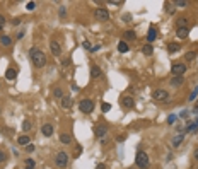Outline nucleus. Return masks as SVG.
Listing matches in <instances>:
<instances>
[{"mask_svg": "<svg viewBox=\"0 0 198 169\" xmlns=\"http://www.w3.org/2000/svg\"><path fill=\"white\" fill-rule=\"evenodd\" d=\"M29 58L36 68H43L46 65V55H44V52H41L39 48H36V46L29 50Z\"/></svg>", "mask_w": 198, "mask_h": 169, "instance_id": "1", "label": "nucleus"}, {"mask_svg": "<svg viewBox=\"0 0 198 169\" xmlns=\"http://www.w3.org/2000/svg\"><path fill=\"white\" fill-rule=\"evenodd\" d=\"M135 164H137L138 169H147L149 167V155H147L145 152L138 150L137 155H135Z\"/></svg>", "mask_w": 198, "mask_h": 169, "instance_id": "2", "label": "nucleus"}, {"mask_svg": "<svg viewBox=\"0 0 198 169\" xmlns=\"http://www.w3.org/2000/svg\"><path fill=\"white\" fill-rule=\"evenodd\" d=\"M184 72H186V63H184V62L172 63V67H171L172 77H181V75H184Z\"/></svg>", "mask_w": 198, "mask_h": 169, "instance_id": "3", "label": "nucleus"}, {"mask_svg": "<svg viewBox=\"0 0 198 169\" xmlns=\"http://www.w3.org/2000/svg\"><path fill=\"white\" fill-rule=\"evenodd\" d=\"M79 109L82 111V113L89 114L94 111V101L92 99H80V103H79Z\"/></svg>", "mask_w": 198, "mask_h": 169, "instance_id": "4", "label": "nucleus"}, {"mask_svg": "<svg viewBox=\"0 0 198 169\" xmlns=\"http://www.w3.org/2000/svg\"><path fill=\"white\" fill-rule=\"evenodd\" d=\"M94 19L99 21V22H106L108 19H109V12H108L104 7H97L94 10Z\"/></svg>", "mask_w": 198, "mask_h": 169, "instance_id": "5", "label": "nucleus"}, {"mask_svg": "<svg viewBox=\"0 0 198 169\" xmlns=\"http://www.w3.org/2000/svg\"><path fill=\"white\" fill-rule=\"evenodd\" d=\"M55 164L58 167H67V164H68V154L67 152H58L55 157Z\"/></svg>", "mask_w": 198, "mask_h": 169, "instance_id": "6", "label": "nucleus"}, {"mask_svg": "<svg viewBox=\"0 0 198 169\" xmlns=\"http://www.w3.org/2000/svg\"><path fill=\"white\" fill-rule=\"evenodd\" d=\"M167 97H169V94L166 89H155L152 92V99H155V101H166Z\"/></svg>", "mask_w": 198, "mask_h": 169, "instance_id": "7", "label": "nucleus"}, {"mask_svg": "<svg viewBox=\"0 0 198 169\" xmlns=\"http://www.w3.org/2000/svg\"><path fill=\"white\" fill-rule=\"evenodd\" d=\"M92 130H94V135L97 137V138H103V137L108 133V126L106 125H96Z\"/></svg>", "mask_w": 198, "mask_h": 169, "instance_id": "8", "label": "nucleus"}, {"mask_svg": "<svg viewBox=\"0 0 198 169\" xmlns=\"http://www.w3.org/2000/svg\"><path fill=\"white\" fill-rule=\"evenodd\" d=\"M50 48H52V53H53L55 56H60V55H62V44H60L56 39H52V43H50Z\"/></svg>", "mask_w": 198, "mask_h": 169, "instance_id": "9", "label": "nucleus"}, {"mask_svg": "<svg viewBox=\"0 0 198 169\" xmlns=\"http://www.w3.org/2000/svg\"><path fill=\"white\" fill-rule=\"evenodd\" d=\"M155 39H157V29H155L154 26H151V27H149V31H147V43L152 44Z\"/></svg>", "mask_w": 198, "mask_h": 169, "instance_id": "10", "label": "nucleus"}, {"mask_svg": "<svg viewBox=\"0 0 198 169\" xmlns=\"http://www.w3.org/2000/svg\"><path fill=\"white\" fill-rule=\"evenodd\" d=\"M133 104H135L133 97H130V96H125V97H121V106L125 108V109H132Z\"/></svg>", "mask_w": 198, "mask_h": 169, "instance_id": "11", "label": "nucleus"}, {"mask_svg": "<svg viewBox=\"0 0 198 169\" xmlns=\"http://www.w3.org/2000/svg\"><path fill=\"white\" fill-rule=\"evenodd\" d=\"M41 133H43V137H52L53 133H55V128H53V125L46 123V125L41 126Z\"/></svg>", "mask_w": 198, "mask_h": 169, "instance_id": "12", "label": "nucleus"}, {"mask_svg": "<svg viewBox=\"0 0 198 169\" xmlns=\"http://www.w3.org/2000/svg\"><path fill=\"white\" fill-rule=\"evenodd\" d=\"M183 84H184L183 75H181V77H171V80H169V85H171V87H181Z\"/></svg>", "mask_w": 198, "mask_h": 169, "instance_id": "13", "label": "nucleus"}, {"mask_svg": "<svg viewBox=\"0 0 198 169\" xmlns=\"http://www.w3.org/2000/svg\"><path fill=\"white\" fill-rule=\"evenodd\" d=\"M188 34H190V29H188V27H178V29H176L178 39H186Z\"/></svg>", "mask_w": 198, "mask_h": 169, "instance_id": "14", "label": "nucleus"}, {"mask_svg": "<svg viewBox=\"0 0 198 169\" xmlns=\"http://www.w3.org/2000/svg\"><path fill=\"white\" fill-rule=\"evenodd\" d=\"M183 140H184V135H183V133H178V135L172 138V147H174V149H179L181 145H183Z\"/></svg>", "mask_w": 198, "mask_h": 169, "instance_id": "15", "label": "nucleus"}, {"mask_svg": "<svg viewBox=\"0 0 198 169\" xmlns=\"http://www.w3.org/2000/svg\"><path fill=\"white\" fill-rule=\"evenodd\" d=\"M60 101H62V108H63V109H70V108H72V104H73V101H72V97H70V96H63Z\"/></svg>", "mask_w": 198, "mask_h": 169, "instance_id": "16", "label": "nucleus"}, {"mask_svg": "<svg viewBox=\"0 0 198 169\" xmlns=\"http://www.w3.org/2000/svg\"><path fill=\"white\" fill-rule=\"evenodd\" d=\"M101 75H103V70L99 68V65H92L91 67V77L92 79H99Z\"/></svg>", "mask_w": 198, "mask_h": 169, "instance_id": "17", "label": "nucleus"}, {"mask_svg": "<svg viewBox=\"0 0 198 169\" xmlns=\"http://www.w3.org/2000/svg\"><path fill=\"white\" fill-rule=\"evenodd\" d=\"M118 52H120V53H128V52H130V46H128V43L121 39L120 43H118Z\"/></svg>", "mask_w": 198, "mask_h": 169, "instance_id": "18", "label": "nucleus"}, {"mask_svg": "<svg viewBox=\"0 0 198 169\" xmlns=\"http://www.w3.org/2000/svg\"><path fill=\"white\" fill-rule=\"evenodd\" d=\"M142 53H143L145 56H152V55H154V46L147 43L145 46H142Z\"/></svg>", "mask_w": 198, "mask_h": 169, "instance_id": "19", "label": "nucleus"}, {"mask_svg": "<svg viewBox=\"0 0 198 169\" xmlns=\"http://www.w3.org/2000/svg\"><path fill=\"white\" fill-rule=\"evenodd\" d=\"M123 36H125V39H123V41H126V43H128V41L137 39V34H135V31H132V29L125 31V33H123Z\"/></svg>", "mask_w": 198, "mask_h": 169, "instance_id": "20", "label": "nucleus"}, {"mask_svg": "<svg viewBox=\"0 0 198 169\" xmlns=\"http://www.w3.org/2000/svg\"><path fill=\"white\" fill-rule=\"evenodd\" d=\"M15 77H17V70L15 68H7V72H5V79H7V80H14Z\"/></svg>", "mask_w": 198, "mask_h": 169, "instance_id": "21", "label": "nucleus"}, {"mask_svg": "<svg viewBox=\"0 0 198 169\" xmlns=\"http://www.w3.org/2000/svg\"><path fill=\"white\" fill-rule=\"evenodd\" d=\"M60 142H62L63 145H72V137H70L68 133H62V135H60Z\"/></svg>", "mask_w": 198, "mask_h": 169, "instance_id": "22", "label": "nucleus"}, {"mask_svg": "<svg viewBox=\"0 0 198 169\" xmlns=\"http://www.w3.org/2000/svg\"><path fill=\"white\" fill-rule=\"evenodd\" d=\"M17 143L26 147V145H29V143H31V138L27 135H21V137H17Z\"/></svg>", "mask_w": 198, "mask_h": 169, "instance_id": "23", "label": "nucleus"}, {"mask_svg": "<svg viewBox=\"0 0 198 169\" xmlns=\"http://www.w3.org/2000/svg\"><path fill=\"white\" fill-rule=\"evenodd\" d=\"M0 43L4 44V46H10V44H12V38L7 36V34H2V36H0Z\"/></svg>", "mask_w": 198, "mask_h": 169, "instance_id": "24", "label": "nucleus"}, {"mask_svg": "<svg viewBox=\"0 0 198 169\" xmlns=\"http://www.w3.org/2000/svg\"><path fill=\"white\" fill-rule=\"evenodd\" d=\"M179 44L178 43H171V44H167V52L169 53H176V52H179Z\"/></svg>", "mask_w": 198, "mask_h": 169, "instance_id": "25", "label": "nucleus"}, {"mask_svg": "<svg viewBox=\"0 0 198 169\" xmlns=\"http://www.w3.org/2000/svg\"><path fill=\"white\" fill-rule=\"evenodd\" d=\"M24 164H26V167H24V169H34V166H36V162H34V159L27 157V159H26V162H24Z\"/></svg>", "mask_w": 198, "mask_h": 169, "instance_id": "26", "label": "nucleus"}, {"mask_svg": "<svg viewBox=\"0 0 198 169\" xmlns=\"http://www.w3.org/2000/svg\"><path fill=\"white\" fill-rule=\"evenodd\" d=\"M53 97H56V99H62L63 97V91L60 87H55L53 89Z\"/></svg>", "mask_w": 198, "mask_h": 169, "instance_id": "27", "label": "nucleus"}, {"mask_svg": "<svg viewBox=\"0 0 198 169\" xmlns=\"http://www.w3.org/2000/svg\"><path fill=\"white\" fill-rule=\"evenodd\" d=\"M31 126H33V123H31L29 120H24V123H22V132H29Z\"/></svg>", "mask_w": 198, "mask_h": 169, "instance_id": "28", "label": "nucleus"}, {"mask_svg": "<svg viewBox=\"0 0 198 169\" xmlns=\"http://www.w3.org/2000/svg\"><path fill=\"white\" fill-rule=\"evenodd\" d=\"M196 96H198V85L193 89V91H191V94L188 96V101H190V103H191V101H195V97H196Z\"/></svg>", "mask_w": 198, "mask_h": 169, "instance_id": "29", "label": "nucleus"}, {"mask_svg": "<svg viewBox=\"0 0 198 169\" xmlns=\"http://www.w3.org/2000/svg\"><path fill=\"white\" fill-rule=\"evenodd\" d=\"M195 56H196L195 52H188L186 55H184V60H186V62H191V60H195Z\"/></svg>", "mask_w": 198, "mask_h": 169, "instance_id": "30", "label": "nucleus"}, {"mask_svg": "<svg viewBox=\"0 0 198 169\" xmlns=\"http://www.w3.org/2000/svg\"><path fill=\"white\" fill-rule=\"evenodd\" d=\"M4 162H7V152L0 149V164H4Z\"/></svg>", "mask_w": 198, "mask_h": 169, "instance_id": "31", "label": "nucleus"}, {"mask_svg": "<svg viewBox=\"0 0 198 169\" xmlns=\"http://www.w3.org/2000/svg\"><path fill=\"white\" fill-rule=\"evenodd\" d=\"M172 4L176 5V7H186L188 2H186V0H176V2H172Z\"/></svg>", "mask_w": 198, "mask_h": 169, "instance_id": "32", "label": "nucleus"}, {"mask_svg": "<svg viewBox=\"0 0 198 169\" xmlns=\"http://www.w3.org/2000/svg\"><path fill=\"white\" fill-rule=\"evenodd\" d=\"M26 9H27V10H34V9H36V2H27Z\"/></svg>", "mask_w": 198, "mask_h": 169, "instance_id": "33", "label": "nucleus"}, {"mask_svg": "<svg viewBox=\"0 0 198 169\" xmlns=\"http://www.w3.org/2000/svg\"><path fill=\"white\" fill-rule=\"evenodd\" d=\"M172 5H174V4H172V2H169V4H166V10H167L169 14H172V12H174V7H172Z\"/></svg>", "mask_w": 198, "mask_h": 169, "instance_id": "34", "label": "nucleus"}, {"mask_svg": "<svg viewBox=\"0 0 198 169\" xmlns=\"http://www.w3.org/2000/svg\"><path fill=\"white\" fill-rule=\"evenodd\" d=\"M101 109H103V113H108V111L111 109V104H108V103H103V106H101Z\"/></svg>", "mask_w": 198, "mask_h": 169, "instance_id": "35", "label": "nucleus"}, {"mask_svg": "<svg viewBox=\"0 0 198 169\" xmlns=\"http://www.w3.org/2000/svg\"><path fill=\"white\" fill-rule=\"evenodd\" d=\"M174 122H176V114H169V118H167V123H169V125H172Z\"/></svg>", "mask_w": 198, "mask_h": 169, "instance_id": "36", "label": "nucleus"}, {"mask_svg": "<svg viewBox=\"0 0 198 169\" xmlns=\"http://www.w3.org/2000/svg\"><path fill=\"white\" fill-rule=\"evenodd\" d=\"M109 5H123V0H111V2H108Z\"/></svg>", "mask_w": 198, "mask_h": 169, "instance_id": "37", "label": "nucleus"}, {"mask_svg": "<svg viewBox=\"0 0 198 169\" xmlns=\"http://www.w3.org/2000/svg\"><path fill=\"white\" fill-rule=\"evenodd\" d=\"M82 48H85V50H89V52H91V48H92V46H91V43H89V41L85 39L84 43H82Z\"/></svg>", "mask_w": 198, "mask_h": 169, "instance_id": "38", "label": "nucleus"}, {"mask_svg": "<svg viewBox=\"0 0 198 169\" xmlns=\"http://www.w3.org/2000/svg\"><path fill=\"white\" fill-rule=\"evenodd\" d=\"M34 149H36V147H34L33 143H29V145H26V152H29V154H31V152H34Z\"/></svg>", "mask_w": 198, "mask_h": 169, "instance_id": "39", "label": "nucleus"}, {"mask_svg": "<svg viewBox=\"0 0 198 169\" xmlns=\"http://www.w3.org/2000/svg\"><path fill=\"white\" fill-rule=\"evenodd\" d=\"M65 14H67V10H65V5H60V15H62V17H65Z\"/></svg>", "mask_w": 198, "mask_h": 169, "instance_id": "40", "label": "nucleus"}, {"mask_svg": "<svg viewBox=\"0 0 198 169\" xmlns=\"http://www.w3.org/2000/svg\"><path fill=\"white\" fill-rule=\"evenodd\" d=\"M99 48H101V44H94V46L91 48V53H96V52H99Z\"/></svg>", "mask_w": 198, "mask_h": 169, "instance_id": "41", "label": "nucleus"}, {"mask_svg": "<svg viewBox=\"0 0 198 169\" xmlns=\"http://www.w3.org/2000/svg\"><path fill=\"white\" fill-rule=\"evenodd\" d=\"M4 24H5V17L2 14H0V29H2V27H4Z\"/></svg>", "mask_w": 198, "mask_h": 169, "instance_id": "42", "label": "nucleus"}, {"mask_svg": "<svg viewBox=\"0 0 198 169\" xmlns=\"http://www.w3.org/2000/svg\"><path fill=\"white\" fill-rule=\"evenodd\" d=\"M123 21H125V22H130V21H132V15H130V14H125V15H123Z\"/></svg>", "mask_w": 198, "mask_h": 169, "instance_id": "43", "label": "nucleus"}, {"mask_svg": "<svg viewBox=\"0 0 198 169\" xmlns=\"http://www.w3.org/2000/svg\"><path fill=\"white\" fill-rule=\"evenodd\" d=\"M193 157H195V161H198V147L195 149V152H193Z\"/></svg>", "mask_w": 198, "mask_h": 169, "instance_id": "44", "label": "nucleus"}, {"mask_svg": "<svg viewBox=\"0 0 198 169\" xmlns=\"http://www.w3.org/2000/svg\"><path fill=\"white\" fill-rule=\"evenodd\" d=\"M12 24H14V26H19V24H21V19H14V21H12Z\"/></svg>", "mask_w": 198, "mask_h": 169, "instance_id": "45", "label": "nucleus"}, {"mask_svg": "<svg viewBox=\"0 0 198 169\" xmlns=\"http://www.w3.org/2000/svg\"><path fill=\"white\" fill-rule=\"evenodd\" d=\"M193 113H195V114H198V101H196V104L193 106Z\"/></svg>", "mask_w": 198, "mask_h": 169, "instance_id": "46", "label": "nucleus"}, {"mask_svg": "<svg viewBox=\"0 0 198 169\" xmlns=\"http://www.w3.org/2000/svg\"><path fill=\"white\" fill-rule=\"evenodd\" d=\"M96 169H106V166H104V164H97V166H96Z\"/></svg>", "mask_w": 198, "mask_h": 169, "instance_id": "47", "label": "nucleus"}, {"mask_svg": "<svg viewBox=\"0 0 198 169\" xmlns=\"http://www.w3.org/2000/svg\"><path fill=\"white\" fill-rule=\"evenodd\" d=\"M195 125H196V126H198V118H196V122H195Z\"/></svg>", "mask_w": 198, "mask_h": 169, "instance_id": "48", "label": "nucleus"}, {"mask_svg": "<svg viewBox=\"0 0 198 169\" xmlns=\"http://www.w3.org/2000/svg\"><path fill=\"white\" fill-rule=\"evenodd\" d=\"M0 114H2V109H0Z\"/></svg>", "mask_w": 198, "mask_h": 169, "instance_id": "49", "label": "nucleus"}, {"mask_svg": "<svg viewBox=\"0 0 198 169\" xmlns=\"http://www.w3.org/2000/svg\"><path fill=\"white\" fill-rule=\"evenodd\" d=\"M128 169H133V167H128Z\"/></svg>", "mask_w": 198, "mask_h": 169, "instance_id": "50", "label": "nucleus"}]
</instances>
